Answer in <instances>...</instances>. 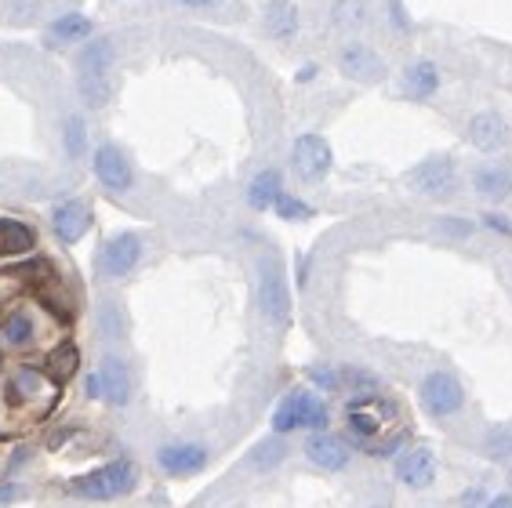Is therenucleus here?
Segmentation results:
<instances>
[{"label":"nucleus","mask_w":512,"mask_h":508,"mask_svg":"<svg viewBox=\"0 0 512 508\" xmlns=\"http://www.w3.org/2000/svg\"><path fill=\"white\" fill-rule=\"evenodd\" d=\"M291 167L302 182H324L335 167V153L324 135H298L291 146Z\"/></svg>","instance_id":"0eeeda50"},{"label":"nucleus","mask_w":512,"mask_h":508,"mask_svg":"<svg viewBox=\"0 0 512 508\" xmlns=\"http://www.w3.org/2000/svg\"><path fill=\"white\" fill-rule=\"evenodd\" d=\"M88 396L109 407H128L131 403V371L120 356H102V363L88 374Z\"/></svg>","instance_id":"39448f33"},{"label":"nucleus","mask_w":512,"mask_h":508,"mask_svg":"<svg viewBox=\"0 0 512 508\" xmlns=\"http://www.w3.org/2000/svg\"><path fill=\"white\" fill-rule=\"evenodd\" d=\"M37 244V233L19 218H0V251L4 254H22Z\"/></svg>","instance_id":"b1692460"},{"label":"nucleus","mask_w":512,"mask_h":508,"mask_svg":"<svg viewBox=\"0 0 512 508\" xmlns=\"http://www.w3.org/2000/svg\"><path fill=\"white\" fill-rule=\"evenodd\" d=\"M135 487H138L135 461L120 458V461H106L99 469L77 476L66 490L73 498H84V501H117V498H124V494H131Z\"/></svg>","instance_id":"f257e3e1"},{"label":"nucleus","mask_w":512,"mask_h":508,"mask_svg":"<svg viewBox=\"0 0 512 508\" xmlns=\"http://www.w3.org/2000/svg\"><path fill=\"white\" fill-rule=\"evenodd\" d=\"M77 367H80V352H77V345H69V342L59 345V349L48 356V363H44V371H48L51 381H69L77 374Z\"/></svg>","instance_id":"a878e982"},{"label":"nucleus","mask_w":512,"mask_h":508,"mask_svg":"<svg viewBox=\"0 0 512 508\" xmlns=\"http://www.w3.org/2000/svg\"><path fill=\"white\" fill-rule=\"evenodd\" d=\"M33 334H37V327H33V320L26 313H11L8 320H4V327H0V338H4L8 349H26V345H33Z\"/></svg>","instance_id":"bb28decb"},{"label":"nucleus","mask_w":512,"mask_h":508,"mask_svg":"<svg viewBox=\"0 0 512 508\" xmlns=\"http://www.w3.org/2000/svg\"><path fill=\"white\" fill-rule=\"evenodd\" d=\"M418 400H422L425 414H433V418H451V414L462 411L465 389L451 371H433V374H425L422 385H418Z\"/></svg>","instance_id":"423d86ee"},{"label":"nucleus","mask_w":512,"mask_h":508,"mask_svg":"<svg viewBox=\"0 0 512 508\" xmlns=\"http://www.w3.org/2000/svg\"><path fill=\"white\" fill-rule=\"evenodd\" d=\"M483 508H512V494H498V498H491Z\"/></svg>","instance_id":"4c0bfd02"},{"label":"nucleus","mask_w":512,"mask_h":508,"mask_svg":"<svg viewBox=\"0 0 512 508\" xmlns=\"http://www.w3.org/2000/svg\"><path fill=\"white\" fill-rule=\"evenodd\" d=\"M258 305H262L266 320L276 323V327L291 323V291H287L284 269H280L276 258L258 262Z\"/></svg>","instance_id":"20e7f679"},{"label":"nucleus","mask_w":512,"mask_h":508,"mask_svg":"<svg viewBox=\"0 0 512 508\" xmlns=\"http://www.w3.org/2000/svg\"><path fill=\"white\" fill-rule=\"evenodd\" d=\"M306 280H309V258H302V254H298V284L306 287Z\"/></svg>","instance_id":"ea45409f"},{"label":"nucleus","mask_w":512,"mask_h":508,"mask_svg":"<svg viewBox=\"0 0 512 508\" xmlns=\"http://www.w3.org/2000/svg\"><path fill=\"white\" fill-rule=\"evenodd\" d=\"M142 262V236L138 233H117L109 236L99 251V273L109 280H120L128 276L135 265Z\"/></svg>","instance_id":"6e6552de"},{"label":"nucleus","mask_w":512,"mask_h":508,"mask_svg":"<svg viewBox=\"0 0 512 508\" xmlns=\"http://www.w3.org/2000/svg\"><path fill=\"white\" fill-rule=\"evenodd\" d=\"M483 225L487 229H494V233H502V236H512V222L502 215H483Z\"/></svg>","instance_id":"72a5a7b5"},{"label":"nucleus","mask_w":512,"mask_h":508,"mask_svg":"<svg viewBox=\"0 0 512 508\" xmlns=\"http://www.w3.org/2000/svg\"><path fill=\"white\" fill-rule=\"evenodd\" d=\"M175 4H182V8H215L218 0H175Z\"/></svg>","instance_id":"58836bf2"},{"label":"nucleus","mask_w":512,"mask_h":508,"mask_svg":"<svg viewBox=\"0 0 512 508\" xmlns=\"http://www.w3.org/2000/svg\"><path fill=\"white\" fill-rule=\"evenodd\" d=\"M371 22L367 0H335L331 4V26L342 33H360Z\"/></svg>","instance_id":"5701e85b"},{"label":"nucleus","mask_w":512,"mask_h":508,"mask_svg":"<svg viewBox=\"0 0 512 508\" xmlns=\"http://www.w3.org/2000/svg\"><path fill=\"white\" fill-rule=\"evenodd\" d=\"M309 381H313L316 389H327V392H335L342 389V371H331V367H309Z\"/></svg>","instance_id":"2f4dec72"},{"label":"nucleus","mask_w":512,"mask_h":508,"mask_svg":"<svg viewBox=\"0 0 512 508\" xmlns=\"http://www.w3.org/2000/svg\"><path fill=\"white\" fill-rule=\"evenodd\" d=\"M22 494H26V490H22L19 483H4V487H0V505H11V501H19Z\"/></svg>","instance_id":"f704fd0d"},{"label":"nucleus","mask_w":512,"mask_h":508,"mask_svg":"<svg viewBox=\"0 0 512 508\" xmlns=\"http://www.w3.org/2000/svg\"><path fill=\"white\" fill-rule=\"evenodd\" d=\"M473 189L483 196V200H491V204H502V200H509V196H512V167L509 164H483V167H476Z\"/></svg>","instance_id":"aec40b11"},{"label":"nucleus","mask_w":512,"mask_h":508,"mask_svg":"<svg viewBox=\"0 0 512 508\" xmlns=\"http://www.w3.org/2000/svg\"><path fill=\"white\" fill-rule=\"evenodd\" d=\"M440 91V69H436L433 59H414L411 66L404 69V95L414 98V102H425Z\"/></svg>","instance_id":"412c9836"},{"label":"nucleus","mask_w":512,"mask_h":508,"mask_svg":"<svg viewBox=\"0 0 512 508\" xmlns=\"http://www.w3.org/2000/svg\"><path fill=\"white\" fill-rule=\"evenodd\" d=\"M102 331L106 334H120V323H117V313H113V309H102Z\"/></svg>","instance_id":"e433bc0d"},{"label":"nucleus","mask_w":512,"mask_h":508,"mask_svg":"<svg viewBox=\"0 0 512 508\" xmlns=\"http://www.w3.org/2000/svg\"><path fill=\"white\" fill-rule=\"evenodd\" d=\"M411 186L422 196H447L454 189V160L447 153H433L411 171Z\"/></svg>","instance_id":"9b49d317"},{"label":"nucleus","mask_w":512,"mask_h":508,"mask_svg":"<svg viewBox=\"0 0 512 508\" xmlns=\"http://www.w3.org/2000/svg\"><path fill=\"white\" fill-rule=\"evenodd\" d=\"M483 498V494H480V490H469V494H465V508H476V501H480Z\"/></svg>","instance_id":"79ce46f5"},{"label":"nucleus","mask_w":512,"mask_h":508,"mask_svg":"<svg viewBox=\"0 0 512 508\" xmlns=\"http://www.w3.org/2000/svg\"><path fill=\"white\" fill-rule=\"evenodd\" d=\"M91 207H88V200H62V204H55L51 207V233L59 236L62 244H80L84 236H88V229H91Z\"/></svg>","instance_id":"9d476101"},{"label":"nucleus","mask_w":512,"mask_h":508,"mask_svg":"<svg viewBox=\"0 0 512 508\" xmlns=\"http://www.w3.org/2000/svg\"><path fill=\"white\" fill-rule=\"evenodd\" d=\"M389 19L396 22L400 33H411V19H407V11H404V0H389Z\"/></svg>","instance_id":"473e14b6"},{"label":"nucleus","mask_w":512,"mask_h":508,"mask_svg":"<svg viewBox=\"0 0 512 508\" xmlns=\"http://www.w3.org/2000/svg\"><path fill=\"white\" fill-rule=\"evenodd\" d=\"M262 26L273 40H295L302 30V11H298L295 0H269L266 11H262Z\"/></svg>","instance_id":"f3484780"},{"label":"nucleus","mask_w":512,"mask_h":508,"mask_svg":"<svg viewBox=\"0 0 512 508\" xmlns=\"http://www.w3.org/2000/svg\"><path fill=\"white\" fill-rule=\"evenodd\" d=\"M306 458L313 461L316 469L342 472L345 465H349V458H353V450H349V443L345 440L331 436V432H313V436L306 440Z\"/></svg>","instance_id":"2eb2a0df"},{"label":"nucleus","mask_w":512,"mask_h":508,"mask_svg":"<svg viewBox=\"0 0 512 508\" xmlns=\"http://www.w3.org/2000/svg\"><path fill=\"white\" fill-rule=\"evenodd\" d=\"M327 421H331L327 403L313 389H295L287 392L284 400H280V407L273 411V432L276 436H287V432H298V429L324 432Z\"/></svg>","instance_id":"f03ea898"},{"label":"nucleus","mask_w":512,"mask_h":508,"mask_svg":"<svg viewBox=\"0 0 512 508\" xmlns=\"http://www.w3.org/2000/svg\"><path fill=\"white\" fill-rule=\"evenodd\" d=\"M480 450H483V454H487L491 461L512 458V429H509V425H498V429L487 432V436L480 440Z\"/></svg>","instance_id":"c756f323"},{"label":"nucleus","mask_w":512,"mask_h":508,"mask_svg":"<svg viewBox=\"0 0 512 508\" xmlns=\"http://www.w3.org/2000/svg\"><path fill=\"white\" fill-rule=\"evenodd\" d=\"M91 37H95V22L84 11H66V15L48 22V40L51 44H62V48H77V44L84 48Z\"/></svg>","instance_id":"dca6fc26"},{"label":"nucleus","mask_w":512,"mask_h":508,"mask_svg":"<svg viewBox=\"0 0 512 508\" xmlns=\"http://www.w3.org/2000/svg\"><path fill=\"white\" fill-rule=\"evenodd\" d=\"M338 69H342V77L356 80V84H382L385 80V62L367 44H345L338 51Z\"/></svg>","instance_id":"f8f14e48"},{"label":"nucleus","mask_w":512,"mask_h":508,"mask_svg":"<svg viewBox=\"0 0 512 508\" xmlns=\"http://www.w3.org/2000/svg\"><path fill=\"white\" fill-rule=\"evenodd\" d=\"M287 458V443L276 436V440H266V443H258L255 450H251V469H258V472H266V469H273V465H280V461Z\"/></svg>","instance_id":"c85d7f7f"},{"label":"nucleus","mask_w":512,"mask_h":508,"mask_svg":"<svg viewBox=\"0 0 512 508\" xmlns=\"http://www.w3.org/2000/svg\"><path fill=\"white\" fill-rule=\"evenodd\" d=\"M62 149H66L69 160H80L88 153V124H84L80 113H69L62 120Z\"/></svg>","instance_id":"393cba45"},{"label":"nucleus","mask_w":512,"mask_h":508,"mask_svg":"<svg viewBox=\"0 0 512 508\" xmlns=\"http://www.w3.org/2000/svg\"><path fill=\"white\" fill-rule=\"evenodd\" d=\"M396 479L411 490L433 487L436 479V454L429 447H411L396 458Z\"/></svg>","instance_id":"ddd939ff"},{"label":"nucleus","mask_w":512,"mask_h":508,"mask_svg":"<svg viewBox=\"0 0 512 508\" xmlns=\"http://www.w3.org/2000/svg\"><path fill=\"white\" fill-rule=\"evenodd\" d=\"M284 196V175L276 171V167H266V171H258L251 178V186H247V204L255 207V211H269Z\"/></svg>","instance_id":"4be33fe9"},{"label":"nucleus","mask_w":512,"mask_h":508,"mask_svg":"<svg viewBox=\"0 0 512 508\" xmlns=\"http://www.w3.org/2000/svg\"><path fill=\"white\" fill-rule=\"evenodd\" d=\"M396 407L393 403L378 400V396H364V400H353L349 411H345V425H349V436L364 443V450H371L375 443L389 440L385 432L396 425Z\"/></svg>","instance_id":"7ed1b4c3"},{"label":"nucleus","mask_w":512,"mask_h":508,"mask_svg":"<svg viewBox=\"0 0 512 508\" xmlns=\"http://www.w3.org/2000/svg\"><path fill=\"white\" fill-rule=\"evenodd\" d=\"M157 465L168 476H197L207 465V447H200V443H164L157 450Z\"/></svg>","instance_id":"4468645a"},{"label":"nucleus","mask_w":512,"mask_h":508,"mask_svg":"<svg viewBox=\"0 0 512 508\" xmlns=\"http://www.w3.org/2000/svg\"><path fill=\"white\" fill-rule=\"evenodd\" d=\"M273 211H276L280 218H284V222H306V218H313V215H316V211L306 204V200H298V196H291V193L280 196V200L273 204Z\"/></svg>","instance_id":"7c9ffc66"},{"label":"nucleus","mask_w":512,"mask_h":508,"mask_svg":"<svg viewBox=\"0 0 512 508\" xmlns=\"http://www.w3.org/2000/svg\"><path fill=\"white\" fill-rule=\"evenodd\" d=\"M117 59V48L109 37H91L84 48L77 51V77H109Z\"/></svg>","instance_id":"6ab92c4d"},{"label":"nucleus","mask_w":512,"mask_h":508,"mask_svg":"<svg viewBox=\"0 0 512 508\" xmlns=\"http://www.w3.org/2000/svg\"><path fill=\"white\" fill-rule=\"evenodd\" d=\"M444 229H447V233H454V236H469V233H473V225L462 222V218H447Z\"/></svg>","instance_id":"c9c22d12"},{"label":"nucleus","mask_w":512,"mask_h":508,"mask_svg":"<svg viewBox=\"0 0 512 508\" xmlns=\"http://www.w3.org/2000/svg\"><path fill=\"white\" fill-rule=\"evenodd\" d=\"M77 95L88 109H102L113 98V80L109 77H77Z\"/></svg>","instance_id":"cd10ccee"},{"label":"nucleus","mask_w":512,"mask_h":508,"mask_svg":"<svg viewBox=\"0 0 512 508\" xmlns=\"http://www.w3.org/2000/svg\"><path fill=\"white\" fill-rule=\"evenodd\" d=\"M375 508H385V505H375Z\"/></svg>","instance_id":"37998d69"},{"label":"nucleus","mask_w":512,"mask_h":508,"mask_svg":"<svg viewBox=\"0 0 512 508\" xmlns=\"http://www.w3.org/2000/svg\"><path fill=\"white\" fill-rule=\"evenodd\" d=\"M469 142H473L480 153H498L509 142V124H505L498 113H476L469 120Z\"/></svg>","instance_id":"a211bd4d"},{"label":"nucleus","mask_w":512,"mask_h":508,"mask_svg":"<svg viewBox=\"0 0 512 508\" xmlns=\"http://www.w3.org/2000/svg\"><path fill=\"white\" fill-rule=\"evenodd\" d=\"M91 167H95V178L109 193H128L135 186V171H131V160L124 157V149L113 146V142H102L95 153H91Z\"/></svg>","instance_id":"1a4fd4ad"},{"label":"nucleus","mask_w":512,"mask_h":508,"mask_svg":"<svg viewBox=\"0 0 512 508\" xmlns=\"http://www.w3.org/2000/svg\"><path fill=\"white\" fill-rule=\"evenodd\" d=\"M313 77H316V66H302V69H298V73H295L298 84H309V80H313Z\"/></svg>","instance_id":"a19ab883"}]
</instances>
